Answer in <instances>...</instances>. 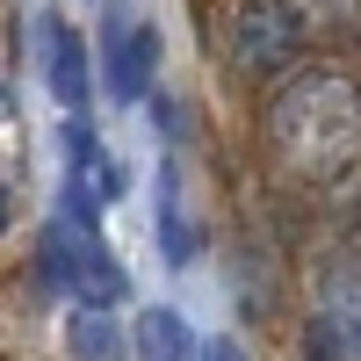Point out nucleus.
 Listing matches in <instances>:
<instances>
[{"label": "nucleus", "instance_id": "f03ea898", "mask_svg": "<svg viewBox=\"0 0 361 361\" xmlns=\"http://www.w3.org/2000/svg\"><path fill=\"white\" fill-rule=\"evenodd\" d=\"M44 282L73 289L87 311H109V304H123V296H130L123 267H116V253L102 246L94 224H51V231H44Z\"/></svg>", "mask_w": 361, "mask_h": 361}, {"label": "nucleus", "instance_id": "1a4fd4ad", "mask_svg": "<svg viewBox=\"0 0 361 361\" xmlns=\"http://www.w3.org/2000/svg\"><path fill=\"white\" fill-rule=\"evenodd\" d=\"M152 202H159V246H166V260L188 267V260H195V224H188V195H180V166H173V159L159 166Z\"/></svg>", "mask_w": 361, "mask_h": 361}, {"label": "nucleus", "instance_id": "9b49d317", "mask_svg": "<svg viewBox=\"0 0 361 361\" xmlns=\"http://www.w3.org/2000/svg\"><path fill=\"white\" fill-rule=\"evenodd\" d=\"M282 8L296 15V22H333V29H354V15H361V0H282Z\"/></svg>", "mask_w": 361, "mask_h": 361}, {"label": "nucleus", "instance_id": "6e6552de", "mask_svg": "<svg viewBox=\"0 0 361 361\" xmlns=\"http://www.w3.org/2000/svg\"><path fill=\"white\" fill-rule=\"evenodd\" d=\"M130 347H137V361H195V333H188V318H180V311H166V304L137 311Z\"/></svg>", "mask_w": 361, "mask_h": 361}, {"label": "nucleus", "instance_id": "f257e3e1", "mask_svg": "<svg viewBox=\"0 0 361 361\" xmlns=\"http://www.w3.org/2000/svg\"><path fill=\"white\" fill-rule=\"evenodd\" d=\"M267 137L296 173H340L361 152V87L347 73H296L267 102Z\"/></svg>", "mask_w": 361, "mask_h": 361}, {"label": "nucleus", "instance_id": "20e7f679", "mask_svg": "<svg viewBox=\"0 0 361 361\" xmlns=\"http://www.w3.org/2000/svg\"><path fill=\"white\" fill-rule=\"evenodd\" d=\"M304 51V22H296L282 0H246L231 15V66L238 73H275Z\"/></svg>", "mask_w": 361, "mask_h": 361}, {"label": "nucleus", "instance_id": "423d86ee", "mask_svg": "<svg viewBox=\"0 0 361 361\" xmlns=\"http://www.w3.org/2000/svg\"><path fill=\"white\" fill-rule=\"evenodd\" d=\"M37 51H44V73H51V94L80 109L87 102V37L66 22V15H44L37 22Z\"/></svg>", "mask_w": 361, "mask_h": 361}, {"label": "nucleus", "instance_id": "0eeeda50", "mask_svg": "<svg viewBox=\"0 0 361 361\" xmlns=\"http://www.w3.org/2000/svg\"><path fill=\"white\" fill-rule=\"evenodd\" d=\"M66 152H73V209H80V217H94V209L116 195V173H109V159H102V145H94L87 123L66 130Z\"/></svg>", "mask_w": 361, "mask_h": 361}, {"label": "nucleus", "instance_id": "39448f33", "mask_svg": "<svg viewBox=\"0 0 361 361\" xmlns=\"http://www.w3.org/2000/svg\"><path fill=\"white\" fill-rule=\"evenodd\" d=\"M311 361H361V267H333L311 318Z\"/></svg>", "mask_w": 361, "mask_h": 361}, {"label": "nucleus", "instance_id": "ddd939ff", "mask_svg": "<svg viewBox=\"0 0 361 361\" xmlns=\"http://www.w3.org/2000/svg\"><path fill=\"white\" fill-rule=\"evenodd\" d=\"M0 231H8V188H0Z\"/></svg>", "mask_w": 361, "mask_h": 361}, {"label": "nucleus", "instance_id": "7ed1b4c3", "mask_svg": "<svg viewBox=\"0 0 361 361\" xmlns=\"http://www.w3.org/2000/svg\"><path fill=\"white\" fill-rule=\"evenodd\" d=\"M152 66H159V29L152 15H137L130 0L102 8V73H109V94L116 102H137L152 87Z\"/></svg>", "mask_w": 361, "mask_h": 361}, {"label": "nucleus", "instance_id": "9d476101", "mask_svg": "<svg viewBox=\"0 0 361 361\" xmlns=\"http://www.w3.org/2000/svg\"><path fill=\"white\" fill-rule=\"evenodd\" d=\"M66 347H73V361H123V333H116V318L109 311H73L66 318Z\"/></svg>", "mask_w": 361, "mask_h": 361}, {"label": "nucleus", "instance_id": "f8f14e48", "mask_svg": "<svg viewBox=\"0 0 361 361\" xmlns=\"http://www.w3.org/2000/svg\"><path fill=\"white\" fill-rule=\"evenodd\" d=\"M209 361H238V347H231V340H217V347H209Z\"/></svg>", "mask_w": 361, "mask_h": 361}]
</instances>
